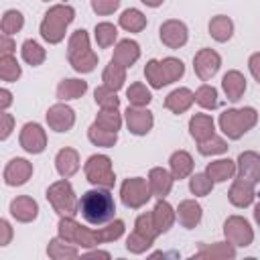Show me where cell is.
Listing matches in <instances>:
<instances>
[{
  "label": "cell",
  "instance_id": "1",
  "mask_svg": "<svg viewBox=\"0 0 260 260\" xmlns=\"http://www.w3.org/2000/svg\"><path fill=\"white\" fill-rule=\"evenodd\" d=\"M124 230H126L124 221L116 219V217L100 230L81 225L79 221H75V215H63V217H59V223H57V236H61L63 240H67L79 248H85V250L120 240L124 236Z\"/></svg>",
  "mask_w": 260,
  "mask_h": 260
},
{
  "label": "cell",
  "instance_id": "2",
  "mask_svg": "<svg viewBox=\"0 0 260 260\" xmlns=\"http://www.w3.org/2000/svg\"><path fill=\"white\" fill-rule=\"evenodd\" d=\"M79 213L89 225H106L116 217V201L110 189L93 187L79 197Z\"/></svg>",
  "mask_w": 260,
  "mask_h": 260
},
{
  "label": "cell",
  "instance_id": "3",
  "mask_svg": "<svg viewBox=\"0 0 260 260\" xmlns=\"http://www.w3.org/2000/svg\"><path fill=\"white\" fill-rule=\"evenodd\" d=\"M75 20V8L69 6V4H53L41 24H39V32H41V39L49 45H59L63 39H65V32H67V26Z\"/></svg>",
  "mask_w": 260,
  "mask_h": 260
},
{
  "label": "cell",
  "instance_id": "4",
  "mask_svg": "<svg viewBox=\"0 0 260 260\" xmlns=\"http://www.w3.org/2000/svg\"><path fill=\"white\" fill-rule=\"evenodd\" d=\"M258 124V112L252 106L244 108H228L219 114L217 126L230 140H240L246 132H250Z\"/></svg>",
  "mask_w": 260,
  "mask_h": 260
},
{
  "label": "cell",
  "instance_id": "5",
  "mask_svg": "<svg viewBox=\"0 0 260 260\" xmlns=\"http://www.w3.org/2000/svg\"><path fill=\"white\" fill-rule=\"evenodd\" d=\"M67 61L77 73H91L98 65V53L89 45V35L85 28L71 32L67 41Z\"/></svg>",
  "mask_w": 260,
  "mask_h": 260
},
{
  "label": "cell",
  "instance_id": "6",
  "mask_svg": "<svg viewBox=\"0 0 260 260\" xmlns=\"http://www.w3.org/2000/svg\"><path fill=\"white\" fill-rule=\"evenodd\" d=\"M45 197H47L49 205L53 207V211L59 217L79 213V199H77V195L73 191V185L67 179H63V177L47 187Z\"/></svg>",
  "mask_w": 260,
  "mask_h": 260
},
{
  "label": "cell",
  "instance_id": "7",
  "mask_svg": "<svg viewBox=\"0 0 260 260\" xmlns=\"http://www.w3.org/2000/svg\"><path fill=\"white\" fill-rule=\"evenodd\" d=\"M83 175L93 187L112 189L116 185V175L112 169V158L108 154H91L83 165Z\"/></svg>",
  "mask_w": 260,
  "mask_h": 260
},
{
  "label": "cell",
  "instance_id": "8",
  "mask_svg": "<svg viewBox=\"0 0 260 260\" xmlns=\"http://www.w3.org/2000/svg\"><path fill=\"white\" fill-rule=\"evenodd\" d=\"M152 197L148 179L142 177H128L122 181L120 185V199L124 203V207L128 209H140L144 207Z\"/></svg>",
  "mask_w": 260,
  "mask_h": 260
},
{
  "label": "cell",
  "instance_id": "9",
  "mask_svg": "<svg viewBox=\"0 0 260 260\" xmlns=\"http://www.w3.org/2000/svg\"><path fill=\"white\" fill-rule=\"evenodd\" d=\"M223 236L236 248H248L254 242V230L250 221L242 215H230L223 221Z\"/></svg>",
  "mask_w": 260,
  "mask_h": 260
},
{
  "label": "cell",
  "instance_id": "10",
  "mask_svg": "<svg viewBox=\"0 0 260 260\" xmlns=\"http://www.w3.org/2000/svg\"><path fill=\"white\" fill-rule=\"evenodd\" d=\"M219 67H221V55L215 49L203 47L193 57V69L201 81H211L217 75Z\"/></svg>",
  "mask_w": 260,
  "mask_h": 260
},
{
  "label": "cell",
  "instance_id": "11",
  "mask_svg": "<svg viewBox=\"0 0 260 260\" xmlns=\"http://www.w3.org/2000/svg\"><path fill=\"white\" fill-rule=\"evenodd\" d=\"M18 144L28 154H41L47 148V132L39 122H26L20 128Z\"/></svg>",
  "mask_w": 260,
  "mask_h": 260
},
{
  "label": "cell",
  "instance_id": "12",
  "mask_svg": "<svg viewBox=\"0 0 260 260\" xmlns=\"http://www.w3.org/2000/svg\"><path fill=\"white\" fill-rule=\"evenodd\" d=\"M158 37H160V43L169 49H181L187 45L189 41V28L183 20L179 18H169L160 24L158 28Z\"/></svg>",
  "mask_w": 260,
  "mask_h": 260
},
{
  "label": "cell",
  "instance_id": "13",
  "mask_svg": "<svg viewBox=\"0 0 260 260\" xmlns=\"http://www.w3.org/2000/svg\"><path fill=\"white\" fill-rule=\"evenodd\" d=\"M45 118H47L49 128H51L53 132H59V134L69 132V130L75 126V110H73L71 106H67V102H57V104H53V106L47 110Z\"/></svg>",
  "mask_w": 260,
  "mask_h": 260
},
{
  "label": "cell",
  "instance_id": "14",
  "mask_svg": "<svg viewBox=\"0 0 260 260\" xmlns=\"http://www.w3.org/2000/svg\"><path fill=\"white\" fill-rule=\"evenodd\" d=\"M124 122L130 130V134L134 136H146L152 126H154V116L148 108H136V106H128L124 112Z\"/></svg>",
  "mask_w": 260,
  "mask_h": 260
},
{
  "label": "cell",
  "instance_id": "15",
  "mask_svg": "<svg viewBox=\"0 0 260 260\" xmlns=\"http://www.w3.org/2000/svg\"><path fill=\"white\" fill-rule=\"evenodd\" d=\"M32 177V162H28L26 158H10L2 171V179L4 185L8 187H20L24 183H28V179Z\"/></svg>",
  "mask_w": 260,
  "mask_h": 260
},
{
  "label": "cell",
  "instance_id": "16",
  "mask_svg": "<svg viewBox=\"0 0 260 260\" xmlns=\"http://www.w3.org/2000/svg\"><path fill=\"white\" fill-rule=\"evenodd\" d=\"M236 177L252 185L260 183V154L254 150H244L236 160Z\"/></svg>",
  "mask_w": 260,
  "mask_h": 260
},
{
  "label": "cell",
  "instance_id": "17",
  "mask_svg": "<svg viewBox=\"0 0 260 260\" xmlns=\"http://www.w3.org/2000/svg\"><path fill=\"white\" fill-rule=\"evenodd\" d=\"M8 211H10V215H12L16 221H20V223H30V221H35L37 215H39V203H37L30 195H18V197H14V199L10 201Z\"/></svg>",
  "mask_w": 260,
  "mask_h": 260
},
{
  "label": "cell",
  "instance_id": "18",
  "mask_svg": "<svg viewBox=\"0 0 260 260\" xmlns=\"http://www.w3.org/2000/svg\"><path fill=\"white\" fill-rule=\"evenodd\" d=\"M256 199V191H254V185L248 183V181H242L238 177H234V183L228 191V201L238 207V209H244V207H250Z\"/></svg>",
  "mask_w": 260,
  "mask_h": 260
},
{
  "label": "cell",
  "instance_id": "19",
  "mask_svg": "<svg viewBox=\"0 0 260 260\" xmlns=\"http://www.w3.org/2000/svg\"><path fill=\"white\" fill-rule=\"evenodd\" d=\"M177 219L185 230H193L203 219V207L195 199H183L177 205Z\"/></svg>",
  "mask_w": 260,
  "mask_h": 260
},
{
  "label": "cell",
  "instance_id": "20",
  "mask_svg": "<svg viewBox=\"0 0 260 260\" xmlns=\"http://www.w3.org/2000/svg\"><path fill=\"white\" fill-rule=\"evenodd\" d=\"M173 183H175V177L171 175V171H167V169H162V167H152V169L148 171V185H150L152 197L165 199V197L171 193Z\"/></svg>",
  "mask_w": 260,
  "mask_h": 260
},
{
  "label": "cell",
  "instance_id": "21",
  "mask_svg": "<svg viewBox=\"0 0 260 260\" xmlns=\"http://www.w3.org/2000/svg\"><path fill=\"white\" fill-rule=\"evenodd\" d=\"M79 167H81V160H79V152L75 148L65 146L55 154V169H57L59 177L69 179L79 171Z\"/></svg>",
  "mask_w": 260,
  "mask_h": 260
},
{
  "label": "cell",
  "instance_id": "22",
  "mask_svg": "<svg viewBox=\"0 0 260 260\" xmlns=\"http://www.w3.org/2000/svg\"><path fill=\"white\" fill-rule=\"evenodd\" d=\"M140 59V45L132 39H122L114 45V55H112V61L120 63L122 67H132L136 61Z\"/></svg>",
  "mask_w": 260,
  "mask_h": 260
},
{
  "label": "cell",
  "instance_id": "23",
  "mask_svg": "<svg viewBox=\"0 0 260 260\" xmlns=\"http://www.w3.org/2000/svg\"><path fill=\"white\" fill-rule=\"evenodd\" d=\"M246 85H248L246 83V77L238 69H230L221 77V89H223V93H225V98L230 102H240L242 95L246 93Z\"/></svg>",
  "mask_w": 260,
  "mask_h": 260
},
{
  "label": "cell",
  "instance_id": "24",
  "mask_svg": "<svg viewBox=\"0 0 260 260\" xmlns=\"http://www.w3.org/2000/svg\"><path fill=\"white\" fill-rule=\"evenodd\" d=\"M193 104H195V91H191L189 87H177L165 98V108L177 116L185 114Z\"/></svg>",
  "mask_w": 260,
  "mask_h": 260
},
{
  "label": "cell",
  "instance_id": "25",
  "mask_svg": "<svg viewBox=\"0 0 260 260\" xmlns=\"http://www.w3.org/2000/svg\"><path fill=\"white\" fill-rule=\"evenodd\" d=\"M189 134L195 142H203L215 134V122L209 114H193L189 120Z\"/></svg>",
  "mask_w": 260,
  "mask_h": 260
},
{
  "label": "cell",
  "instance_id": "26",
  "mask_svg": "<svg viewBox=\"0 0 260 260\" xmlns=\"http://www.w3.org/2000/svg\"><path fill=\"white\" fill-rule=\"evenodd\" d=\"M193 169H195V162H193V156L187 150L181 148V150H175L169 156V171L175 177V181H181V179L191 177L193 175Z\"/></svg>",
  "mask_w": 260,
  "mask_h": 260
},
{
  "label": "cell",
  "instance_id": "27",
  "mask_svg": "<svg viewBox=\"0 0 260 260\" xmlns=\"http://www.w3.org/2000/svg\"><path fill=\"white\" fill-rule=\"evenodd\" d=\"M150 213H152V221H154V225L160 234H167L173 228L175 219H177V209L167 199H158Z\"/></svg>",
  "mask_w": 260,
  "mask_h": 260
},
{
  "label": "cell",
  "instance_id": "28",
  "mask_svg": "<svg viewBox=\"0 0 260 260\" xmlns=\"http://www.w3.org/2000/svg\"><path fill=\"white\" fill-rule=\"evenodd\" d=\"M87 91V81L83 79H77V77H67V79H61L57 89H55V95L59 102H71V100H79L83 98Z\"/></svg>",
  "mask_w": 260,
  "mask_h": 260
},
{
  "label": "cell",
  "instance_id": "29",
  "mask_svg": "<svg viewBox=\"0 0 260 260\" xmlns=\"http://www.w3.org/2000/svg\"><path fill=\"white\" fill-rule=\"evenodd\" d=\"M205 173L211 177L213 183H225L236 177V160H232V158L211 160V162H207Z\"/></svg>",
  "mask_w": 260,
  "mask_h": 260
},
{
  "label": "cell",
  "instance_id": "30",
  "mask_svg": "<svg viewBox=\"0 0 260 260\" xmlns=\"http://www.w3.org/2000/svg\"><path fill=\"white\" fill-rule=\"evenodd\" d=\"M207 30H209V37L217 43H228L234 35V20L225 14H215L209 24H207Z\"/></svg>",
  "mask_w": 260,
  "mask_h": 260
},
{
  "label": "cell",
  "instance_id": "31",
  "mask_svg": "<svg viewBox=\"0 0 260 260\" xmlns=\"http://www.w3.org/2000/svg\"><path fill=\"white\" fill-rule=\"evenodd\" d=\"M47 256L53 258V260H71V258H77L79 256V246L63 240L61 236L49 240V246H47Z\"/></svg>",
  "mask_w": 260,
  "mask_h": 260
},
{
  "label": "cell",
  "instance_id": "32",
  "mask_svg": "<svg viewBox=\"0 0 260 260\" xmlns=\"http://www.w3.org/2000/svg\"><path fill=\"white\" fill-rule=\"evenodd\" d=\"M193 258H211V260H215V258H236V246L234 244H230L228 240L225 242H215V244H201L199 246V250L193 254Z\"/></svg>",
  "mask_w": 260,
  "mask_h": 260
},
{
  "label": "cell",
  "instance_id": "33",
  "mask_svg": "<svg viewBox=\"0 0 260 260\" xmlns=\"http://www.w3.org/2000/svg\"><path fill=\"white\" fill-rule=\"evenodd\" d=\"M146 24H148V20H146L144 12L138 8H126L118 16V26L124 28L126 32H142L146 28Z\"/></svg>",
  "mask_w": 260,
  "mask_h": 260
},
{
  "label": "cell",
  "instance_id": "34",
  "mask_svg": "<svg viewBox=\"0 0 260 260\" xmlns=\"http://www.w3.org/2000/svg\"><path fill=\"white\" fill-rule=\"evenodd\" d=\"M20 57H22V61H24L26 65L39 67V65L45 63L47 51H45V47H43L41 43H37L35 39H26V41L22 43V47H20Z\"/></svg>",
  "mask_w": 260,
  "mask_h": 260
},
{
  "label": "cell",
  "instance_id": "35",
  "mask_svg": "<svg viewBox=\"0 0 260 260\" xmlns=\"http://www.w3.org/2000/svg\"><path fill=\"white\" fill-rule=\"evenodd\" d=\"M102 81H104V85H108V87L114 89V91L122 89L124 83H126V67H122L120 63H116V61L110 59V63L104 67Z\"/></svg>",
  "mask_w": 260,
  "mask_h": 260
},
{
  "label": "cell",
  "instance_id": "36",
  "mask_svg": "<svg viewBox=\"0 0 260 260\" xmlns=\"http://www.w3.org/2000/svg\"><path fill=\"white\" fill-rule=\"evenodd\" d=\"M87 138L93 146H100V148H114L116 142H118V132H112V130H106L98 124H91L87 128Z\"/></svg>",
  "mask_w": 260,
  "mask_h": 260
},
{
  "label": "cell",
  "instance_id": "37",
  "mask_svg": "<svg viewBox=\"0 0 260 260\" xmlns=\"http://www.w3.org/2000/svg\"><path fill=\"white\" fill-rule=\"evenodd\" d=\"M93 39L100 49H110L114 43H118V26L108 20L98 22L93 28Z\"/></svg>",
  "mask_w": 260,
  "mask_h": 260
},
{
  "label": "cell",
  "instance_id": "38",
  "mask_svg": "<svg viewBox=\"0 0 260 260\" xmlns=\"http://www.w3.org/2000/svg\"><path fill=\"white\" fill-rule=\"evenodd\" d=\"M22 75V67L14 55H0V79L4 83H14Z\"/></svg>",
  "mask_w": 260,
  "mask_h": 260
},
{
  "label": "cell",
  "instance_id": "39",
  "mask_svg": "<svg viewBox=\"0 0 260 260\" xmlns=\"http://www.w3.org/2000/svg\"><path fill=\"white\" fill-rule=\"evenodd\" d=\"M126 98H128V106H136V108H146L152 102V93L142 81L130 83V87L126 89Z\"/></svg>",
  "mask_w": 260,
  "mask_h": 260
},
{
  "label": "cell",
  "instance_id": "40",
  "mask_svg": "<svg viewBox=\"0 0 260 260\" xmlns=\"http://www.w3.org/2000/svg\"><path fill=\"white\" fill-rule=\"evenodd\" d=\"M160 69H162V77H165V83L167 85L179 81L185 75V63L181 59H177V57H165V59H160Z\"/></svg>",
  "mask_w": 260,
  "mask_h": 260
},
{
  "label": "cell",
  "instance_id": "41",
  "mask_svg": "<svg viewBox=\"0 0 260 260\" xmlns=\"http://www.w3.org/2000/svg\"><path fill=\"white\" fill-rule=\"evenodd\" d=\"M22 26H24V14L20 12V10H16V8H10V10H6L4 14H2V20H0V30L4 32V35H16V32H20L22 30Z\"/></svg>",
  "mask_w": 260,
  "mask_h": 260
},
{
  "label": "cell",
  "instance_id": "42",
  "mask_svg": "<svg viewBox=\"0 0 260 260\" xmlns=\"http://www.w3.org/2000/svg\"><path fill=\"white\" fill-rule=\"evenodd\" d=\"M93 124L106 130H112V132H118L122 128V114L118 112V108H100Z\"/></svg>",
  "mask_w": 260,
  "mask_h": 260
},
{
  "label": "cell",
  "instance_id": "43",
  "mask_svg": "<svg viewBox=\"0 0 260 260\" xmlns=\"http://www.w3.org/2000/svg\"><path fill=\"white\" fill-rule=\"evenodd\" d=\"M195 104L203 110H215L219 100H217V89L211 83H201L195 89Z\"/></svg>",
  "mask_w": 260,
  "mask_h": 260
},
{
  "label": "cell",
  "instance_id": "44",
  "mask_svg": "<svg viewBox=\"0 0 260 260\" xmlns=\"http://www.w3.org/2000/svg\"><path fill=\"white\" fill-rule=\"evenodd\" d=\"M197 150H199V154H203V156L223 154V152H228V140L221 138V136H217V134H213L211 138H207V140H203V142H197Z\"/></svg>",
  "mask_w": 260,
  "mask_h": 260
},
{
  "label": "cell",
  "instance_id": "45",
  "mask_svg": "<svg viewBox=\"0 0 260 260\" xmlns=\"http://www.w3.org/2000/svg\"><path fill=\"white\" fill-rule=\"evenodd\" d=\"M213 181H211V177L207 175V173H195V175H191L189 177V191L195 195V197H205V195H209L211 193V189H213Z\"/></svg>",
  "mask_w": 260,
  "mask_h": 260
},
{
  "label": "cell",
  "instance_id": "46",
  "mask_svg": "<svg viewBox=\"0 0 260 260\" xmlns=\"http://www.w3.org/2000/svg\"><path fill=\"white\" fill-rule=\"evenodd\" d=\"M144 77H146V83L152 89H162L167 85L165 83V77H162V69H160V61L158 59L146 61V65H144Z\"/></svg>",
  "mask_w": 260,
  "mask_h": 260
},
{
  "label": "cell",
  "instance_id": "47",
  "mask_svg": "<svg viewBox=\"0 0 260 260\" xmlns=\"http://www.w3.org/2000/svg\"><path fill=\"white\" fill-rule=\"evenodd\" d=\"M93 100L100 108H120V98L114 89H110L108 85H100L93 89Z\"/></svg>",
  "mask_w": 260,
  "mask_h": 260
},
{
  "label": "cell",
  "instance_id": "48",
  "mask_svg": "<svg viewBox=\"0 0 260 260\" xmlns=\"http://www.w3.org/2000/svg\"><path fill=\"white\" fill-rule=\"evenodd\" d=\"M152 244H154V240L142 236V234L136 232V230L130 232V236L126 238V250H128L130 254H144Z\"/></svg>",
  "mask_w": 260,
  "mask_h": 260
},
{
  "label": "cell",
  "instance_id": "49",
  "mask_svg": "<svg viewBox=\"0 0 260 260\" xmlns=\"http://www.w3.org/2000/svg\"><path fill=\"white\" fill-rule=\"evenodd\" d=\"M134 230L140 232L142 236L150 238V240H156V238L160 236V232L156 230V225H154V221H152V213H150V211L140 213V215L136 217V221H134Z\"/></svg>",
  "mask_w": 260,
  "mask_h": 260
},
{
  "label": "cell",
  "instance_id": "50",
  "mask_svg": "<svg viewBox=\"0 0 260 260\" xmlns=\"http://www.w3.org/2000/svg\"><path fill=\"white\" fill-rule=\"evenodd\" d=\"M89 4H91V10L98 16H108V14H114L120 8L122 0H89Z\"/></svg>",
  "mask_w": 260,
  "mask_h": 260
},
{
  "label": "cell",
  "instance_id": "51",
  "mask_svg": "<svg viewBox=\"0 0 260 260\" xmlns=\"http://www.w3.org/2000/svg\"><path fill=\"white\" fill-rule=\"evenodd\" d=\"M0 122H2V126H0V130H2L0 132V140H6L12 134V130H14V116L8 114V112H2Z\"/></svg>",
  "mask_w": 260,
  "mask_h": 260
},
{
  "label": "cell",
  "instance_id": "52",
  "mask_svg": "<svg viewBox=\"0 0 260 260\" xmlns=\"http://www.w3.org/2000/svg\"><path fill=\"white\" fill-rule=\"evenodd\" d=\"M12 240V225L8 219H0V246H8Z\"/></svg>",
  "mask_w": 260,
  "mask_h": 260
},
{
  "label": "cell",
  "instance_id": "53",
  "mask_svg": "<svg viewBox=\"0 0 260 260\" xmlns=\"http://www.w3.org/2000/svg\"><path fill=\"white\" fill-rule=\"evenodd\" d=\"M248 69H250L252 77L260 83V51H256V53H252L248 57Z\"/></svg>",
  "mask_w": 260,
  "mask_h": 260
},
{
  "label": "cell",
  "instance_id": "54",
  "mask_svg": "<svg viewBox=\"0 0 260 260\" xmlns=\"http://www.w3.org/2000/svg\"><path fill=\"white\" fill-rule=\"evenodd\" d=\"M14 49H16V43L12 41L10 35H0V55H14Z\"/></svg>",
  "mask_w": 260,
  "mask_h": 260
},
{
  "label": "cell",
  "instance_id": "55",
  "mask_svg": "<svg viewBox=\"0 0 260 260\" xmlns=\"http://www.w3.org/2000/svg\"><path fill=\"white\" fill-rule=\"evenodd\" d=\"M10 104H12V91L8 87H2L0 89V110L6 112L10 108Z\"/></svg>",
  "mask_w": 260,
  "mask_h": 260
},
{
  "label": "cell",
  "instance_id": "56",
  "mask_svg": "<svg viewBox=\"0 0 260 260\" xmlns=\"http://www.w3.org/2000/svg\"><path fill=\"white\" fill-rule=\"evenodd\" d=\"M83 258H110V252H106V250H98V248H91L89 252H85V254H81Z\"/></svg>",
  "mask_w": 260,
  "mask_h": 260
},
{
  "label": "cell",
  "instance_id": "57",
  "mask_svg": "<svg viewBox=\"0 0 260 260\" xmlns=\"http://www.w3.org/2000/svg\"><path fill=\"white\" fill-rule=\"evenodd\" d=\"M140 2H142L144 6H148V8H158L165 0H140Z\"/></svg>",
  "mask_w": 260,
  "mask_h": 260
},
{
  "label": "cell",
  "instance_id": "58",
  "mask_svg": "<svg viewBox=\"0 0 260 260\" xmlns=\"http://www.w3.org/2000/svg\"><path fill=\"white\" fill-rule=\"evenodd\" d=\"M252 215H254V221L260 225V203H256V205H254V211H252Z\"/></svg>",
  "mask_w": 260,
  "mask_h": 260
},
{
  "label": "cell",
  "instance_id": "59",
  "mask_svg": "<svg viewBox=\"0 0 260 260\" xmlns=\"http://www.w3.org/2000/svg\"><path fill=\"white\" fill-rule=\"evenodd\" d=\"M43 2H49V0H43Z\"/></svg>",
  "mask_w": 260,
  "mask_h": 260
}]
</instances>
